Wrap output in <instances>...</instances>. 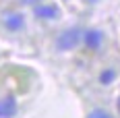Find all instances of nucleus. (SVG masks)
Here are the masks:
<instances>
[{
	"label": "nucleus",
	"mask_w": 120,
	"mask_h": 118,
	"mask_svg": "<svg viewBox=\"0 0 120 118\" xmlns=\"http://www.w3.org/2000/svg\"><path fill=\"white\" fill-rule=\"evenodd\" d=\"M112 79H114V71H106V72H101V77H99V81L104 83V85H108Z\"/></svg>",
	"instance_id": "obj_6"
},
{
	"label": "nucleus",
	"mask_w": 120,
	"mask_h": 118,
	"mask_svg": "<svg viewBox=\"0 0 120 118\" xmlns=\"http://www.w3.org/2000/svg\"><path fill=\"white\" fill-rule=\"evenodd\" d=\"M89 118H112V116H110L108 112H104V110H93L89 114Z\"/></svg>",
	"instance_id": "obj_7"
},
{
	"label": "nucleus",
	"mask_w": 120,
	"mask_h": 118,
	"mask_svg": "<svg viewBox=\"0 0 120 118\" xmlns=\"http://www.w3.org/2000/svg\"><path fill=\"white\" fill-rule=\"evenodd\" d=\"M99 42H101V33L99 31H87L85 33V44L89 48H97Z\"/></svg>",
	"instance_id": "obj_5"
},
{
	"label": "nucleus",
	"mask_w": 120,
	"mask_h": 118,
	"mask_svg": "<svg viewBox=\"0 0 120 118\" xmlns=\"http://www.w3.org/2000/svg\"><path fill=\"white\" fill-rule=\"evenodd\" d=\"M25 2H35V0H25Z\"/></svg>",
	"instance_id": "obj_9"
},
{
	"label": "nucleus",
	"mask_w": 120,
	"mask_h": 118,
	"mask_svg": "<svg viewBox=\"0 0 120 118\" xmlns=\"http://www.w3.org/2000/svg\"><path fill=\"white\" fill-rule=\"evenodd\" d=\"M56 15H58V8L52 6V4H48V6H37L35 8V17H39V19H54Z\"/></svg>",
	"instance_id": "obj_3"
},
{
	"label": "nucleus",
	"mask_w": 120,
	"mask_h": 118,
	"mask_svg": "<svg viewBox=\"0 0 120 118\" xmlns=\"http://www.w3.org/2000/svg\"><path fill=\"white\" fill-rule=\"evenodd\" d=\"M81 39V31L79 29H68L64 33H60L58 39H56V48L58 50H72V48L79 44Z\"/></svg>",
	"instance_id": "obj_1"
},
{
	"label": "nucleus",
	"mask_w": 120,
	"mask_h": 118,
	"mask_svg": "<svg viewBox=\"0 0 120 118\" xmlns=\"http://www.w3.org/2000/svg\"><path fill=\"white\" fill-rule=\"evenodd\" d=\"M4 25H6V29H11V31H19V29L23 27V17H21V15H8L6 21H4Z\"/></svg>",
	"instance_id": "obj_4"
},
{
	"label": "nucleus",
	"mask_w": 120,
	"mask_h": 118,
	"mask_svg": "<svg viewBox=\"0 0 120 118\" xmlns=\"http://www.w3.org/2000/svg\"><path fill=\"white\" fill-rule=\"evenodd\" d=\"M17 112V102L15 97H6L0 102V118H11Z\"/></svg>",
	"instance_id": "obj_2"
},
{
	"label": "nucleus",
	"mask_w": 120,
	"mask_h": 118,
	"mask_svg": "<svg viewBox=\"0 0 120 118\" xmlns=\"http://www.w3.org/2000/svg\"><path fill=\"white\" fill-rule=\"evenodd\" d=\"M118 110H120V97H118Z\"/></svg>",
	"instance_id": "obj_8"
}]
</instances>
